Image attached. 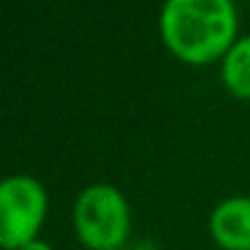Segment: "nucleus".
I'll list each match as a JSON object with an SVG mask.
<instances>
[{
  "mask_svg": "<svg viewBox=\"0 0 250 250\" xmlns=\"http://www.w3.org/2000/svg\"><path fill=\"white\" fill-rule=\"evenodd\" d=\"M49 216V192L34 175L0 177V250H20L42 238Z\"/></svg>",
  "mask_w": 250,
  "mask_h": 250,
  "instance_id": "7ed1b4c3",
  "label": "nucleus"
},
{
  "mask_svg": "<svg viewBox=\"0 0 250 250\" xmlns=\"http://www.w3.org/2000/svg\"><path fill=\"white\" fill-rule=\"evenodd\" d=\"M219 76L236 100L250 102V34H241L226 51V56L219 61Z\"/></svg>",
  "mask_w": 250,
  "mask_h": 250,
  "instance_id": "39448f33",
  "label": "nucleus"
},
{
  "mask_svg": "<svg viewBox=\"0 0 250 250\" xmlns=\"http://www.w3.org/2000/svg\"><path fill=\"white\" fill-rule=\"evenodd\" d=\"M209 238L219 250H250V197L221 199L209 214Z\"/></svg>",
  "mask_w": 250,
  "mask_h": 250,
  "instance_id": "20e7f679",
  "label": "nucleus"
},
{
  "mask_svg": "<svg viewBox=\"0 0 250 250\" xmlns=\"http://www.w3.org/2000/svg\"><path fill=\"white\" fill-rule=\"evenodd\" d=\"M238 27L233 0H163L158 12L161 42L185 66L219 63L241 37Z\"/></svg>",
  "mask_w": 250,
  "mask_h": 250,
  "instance_id": "f257e3e1",
  "label": "nucleus"
},
{
  "mask_svg": "<svg viewBox=\"0 0 250 250\" xmlns=\"http://www.w3.org/2000/svg\"><path fill=\"white\" fill-rule=\"evenodd\" d=\"M126 250H129V248H126Z\"/></svg>",
  "mask_w": 250,
  "mask_h": 250,
  "instance_id": "0eeeda50",
  "label": "nucleus"
},
{
  "mask_svg": "<svg viewBox=\"0 0 250 250\" xmlns=\"http://www.w3.org/2000/svg\"><path fill=\"white\" fill-rule=\"evenodd\" d=\"M20 250H54V246H51L49 241H44V238H37V241L27 243L24 248H20Z\"/></svg>",
  "mask_w": 250,
  "mask_h": 250,
  "instance_id": "423d86ee",
  "label": "nucleus"
},
{
  "mask_svg": "<svg viewBox=\"0 0 250 250\" xmlns=\"http://www.w3.org/2000/svg\"><path fill=\"white\" fill-rule=\"evenodd\" d=\"M71 224L85 250H126L134 226L126 194L109 182H92L78 192Z\"/></svg>",
  "mask_w": 250,
  "mask_h": 250,
  "instance_id": "f03ea898",
  "label": "nucleus"
}]
</instances>
